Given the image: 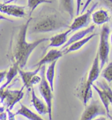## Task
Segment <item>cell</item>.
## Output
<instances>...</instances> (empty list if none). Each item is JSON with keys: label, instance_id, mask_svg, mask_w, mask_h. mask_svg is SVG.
Instances as JSON below:
<instances>
[{"label": "cell", "instance_id": "35", "mask_svg": "<svg viewBox=\"0 0 112 120\" xmlns=\"http://www.w3.org/2000/svg\"><path fill=\"white\" fill-rule=\"evenodd\" d=\"M110 40H111V44H112V32L110 34Z\"/></svg>", "mask_w": 112, "mask_h": 120}, {"label": "cell", "instance_id": "2", "mask_svg": "<svg viewBox=\"0 0 112 120\" xmlns=\"http://www.w3.org/2000/svg\"><path fill=\"white\" fill-rule=\"evenodd\" d=\"M32 20L34 22L31 30L35 33L53 32L69 26L62 15L53 9H48V11L40 13L35 19L32 18Z\"/></svg>", "mask_w": 112, "mask_h": 120}, {"label": "cell", "instance_id": "10", "mask_svg": "<svg viewBox=\"0 0 112 120\" xmlns=\"http://www.w3.org/2000/svg\"><path fill=\"white\" fill-rule=\"evenodd\" d=\"M63 52L62 50H57V49H52L49 50L46 56L42 57L37 64H36L34 67H41L46 64H50L55 61H57L58 59L63 56Z\"/></svg>", "mask_w": 112, "mask_h": 120}, {"label": "cell", "instance_id": "38", "mask_svg": "<svg viewBox=\"0 0 112 120\" xmlns=\"http://www.w3.org/2000/svg\"><path fill=\"white\" fill-rule=\"evenodd\" d=\"M7 120V119H6V120Z\"/></svg>", "mask_w": 112, "mask_h": 120}, {"label": "cell", "instance_id": "19", "mask_svg": "<svg viewBox=\"0 0 112 120\" xmlns=\"http://www.w3.org/2000/svg\"><path fill=\"white\" fill-rule=\"evenodd\" d=\"M15 115H21L30 120H44L22 104H21V108L15 113Z\"/></svg>", "mask_w": 112, "mask_h": 120}, {"label": "cell", "instance_id": "28", "mask_svg": "<svg viewBox=\"0 0 112 120\" xmlns=\"http://www.w3.org/2000/svg\"><path fill=\"white\" fill-rule=\"evenodd\" d=\"M7 113L5 112V109L4 107L0 106V120H4L7 119Z\"/></svg>", "mask_w": 112, "mask_h": 120}, {"label": "cell", "instance_id": "25", "mask_svg": "<svg viewBox=\"0 0 112 120\" xmlns=\"http://www.w3.org/2000/svg\"><path fill=\"white\" fill-rule=\"evenodd\" d=\"M102 77L108 82H112V61L103 70L102 72Z\"/></svg>", "mask_w": 112, "mask_h": 120}, {"label": "cell", "instance_id": "32", "mask_svg": "<svg viewBox=\"0 0 112 120\" xmlns=\"http://www.w3.org/2000/svg\"><path fill=\"white\" fill-rule=\"evenodd\" d=\"M6 74H7V71H0V84L4 81V80L5 79Z\"/></svg>", "mask_w": 112, "mask_h": 120}, {"label": "cell", "instance_id": "30", "mask_svg": "<svg viewBox=\"0 0 112 120\" xmlns=\"http://www.w3.org/2000/svg\"><path fill=\"white\" fill-rule=\"evenodd\" d=\"M5 96V88H2L1 87H0V100H1V103H4Z\"/></svg>", "mask_w": 112, "mask_h": 120}, {"label": "cell", "instance_id": "36", "mask_svg": "<svg viewBox=\"0 0 112 120\" xmlns=\"http://www.w3.org/2000/svg\"><path fill=\"white\" fill-rule=\"evenodd\" d=\"M4 1H7V0H4Z\"/></svg>", "mask_w": 112, "mask_h": 120}, {"label": "cell", "instance_id": "23", "mask_svg": "<svg viewBox=\"0 0 112 120\" xmlns=\"http://www.w3.org/2000/svg\"><path fill=\"white\" fill-rule=\"evenodd\" d=\"M96 84L98 85L99 88H101L102 90H104L106 95L108 97L109 103L112 106V89L110 88V86L108 85V83L104 81H97Z\"/></svg>", "mask_w": 112, "mask_h": 120}, {"label": "cell", "instance_id": "13", "mask_svg": "<svg viewBox=\"0 0 112 120\" xmlns=\"http://www.w3.org/2000/svg\"><path fill=\"white\" fill-rule=\"evenodd\" d=\"M95 28H96L95 25H92L90 26H89V27H87L85 29L81 30L80 31L76 32L72 36H71L70 38L67 41V42L63 45V47L61 48V50L65 49L66 48H67L69 46H70L71 44H73L74 42H75L77 41H78V40H80L81 39L84 38L86 37V36H87L88 34H90L92 33L93 31L94 30Z\"/></svg>", "mask_w": 112, "mask_h": 120}, {"label": "cell", "instance_id": "29", "mask_svg": "<svg viewBox=\"0 0 112 120\" xmlns=\"http://www.w3.org/2000/svg\"><path fill=\"white\" fill-rule=\"evenodd\" d=\"M6 112L7 113L8 120H15V113H13L11 110L8 108H6Z\"/></svg>", "mask_w": 112, "mask_h": 120}, {"label": "cell", "instance_id": "7", "mask_svg": "<svg viewBox=\"0 0 112 120\" xmlns=\"http://www.w3.org/2000/svg\"><path fill=\"white\" fill-rule=\"evenodd\" d=\"M25 86H23L21 90H5V96L4 103L7 108L12 110L15 104L19 102L21 99L24 97L25 93L23 89Z\"/></svg>", "mask_w": 112, "mask_h": 120}, {"label": "cell", "instance_id": "24", "mask_svg": "<svg viewBox=\"0 0 112 120\" xmlns=\"http://www.w3.org/2000/svg\"><path fill=\"white\" fill-rule=\"evenodd\" d=\"M52 0H28V7L30 9V15L39 5L42 4H51Z\"/></svg>", "mask_w": 112, "mask_h": 120}, {"label": "cell", "instance_id": "9", "mask_svg": "<svg viewBox=\"0 0 112 120\" xmlns=\"http://www.w3.org/2000/svg\"><path fill=\"white\" fill-rule=\"evenodd\" d=\"M0 12L9 16L22 18L25 17V7L16 5L0 4Z\"/></svg>", "mask_w": 112, "mask_h": 120}, {"label": "cell", "instance_id": "26", "mask_svg": "<svg viewBox=\"0 0 112 120\" xmlns=\"http://www.w3.org/2000/svg\"><path fill=\"white\" fill-rule=\"evenodd\" d=\"M41 76H39V75H34L32 79H31V81H30V86H34V85H38L39 84L40 81H41Z\"/></svg>", "mask_w": 112, "mask_h": 120}, {"label": "cell", "instance_id": "12", "mask_svg": "<svg viewBox=\"0 0 112 120\" xmlns=\"http://www.w3.org/2000/svg\"><path fill=\"white\" fill-rule=\"evenodd\" d=\"M110 15L108 11L104 9H100L97 11H93L91 15V20L96 25H105L110 21Z\"/></svg>", "mask_w": 112, "mask_h": 120}, {"label": "cell", "instance_id": "11", "mask_svg": "<svg viewBox=\"0 0 112 120\" xmlns=\"http://www.w3.org/2000/svg\"><path fill=\"white\" fill-rule=\"evenodd\" d=\"M100 60H99V56L97 52V53L96 55L94 60L93 61V63L92 64L91 68L89 71V73L88 74L87 78L86 79V82L88 85H92L93 82L96 81L98 79L100 73Z\"/></svg>", "mask_w": 112, "mask_h": 120}, {"label": "cell", "instance_id": "14", "mask_svg": "<svg viewBox=\"0 0 112 120\" xmlns=\"http://www.w3.org/2000/svg\"><path fill=\"white\" fill-rule=\"evenodd\" d=\"M70 32H71V30L70 29H69L64 32L52 36L51 38L49 39L50 43L48 46V48H50V47L57 48V47H60L64 45L68 40L67 37H68V35L70 34Z\"/></svg>", "mask_w": 112, "mask_h": 120}, {"label": "cell", "instance_id": "17", "mask_svg": "<svg viewBox=\"0 0 112 120\" xmlns=\"http://www.w3.org/2000/svg\"><path fill=\"white\" fill-rule=\"evenodd\" d=\"M42 67V66H41ZM41 67H37L36 69L33 70V71H25L21 69V68H19L18 69V73H19L20 76H21V79H22V81L23 82V84H24V86L26 87V88H30V81L32 79V77L38 74L40 70V68Z\"/></svg>", "mask_w": 112, "mask_h": 120}, {"label": "cell", "instance_id": "34", "mask_svg": "<svg viewBox=\"0 0 112 120\" xmlns=\"http://www.w3.org/2000/svg\"><path fill=\"white\" fill-rule=\"evenodd\" d=\"M108 120L106 118H105V117L104 116H102V117H98V118H95L94 120Z\"/></svg>", "mask_w": 112, "mask_h": 120}, {"label": "cell", "instance_id": "5", "mask_svg": "<svg viewBox=\"0 0 112 120\" xmlns=\"http://www.w3.org/2000/svg\"><path fill=\"white\" fill-rule=\"evenodd\" d=\"M105 115L106 112L102 102L97 100H92L90 103L85 106L80 120H93L96 117Z\"/></svg>", "mask_w": 112, "mask_h": 120}, {"label": "cell", "instance_id": "33", "mask_svg": "<svg viewBox=\"0 0 112 120\" xmlns=\"http://www.w3.org/2000/svg\"><path fill=\"white\" fill-rule=\"evenodd\" d=\"M92 1H93V0H87V1H86V3L84 4V7H82V10H81V13H84V11H85V10L87 9V7H88V5H90V4L91 3Z\"/></svg>", "mask_w": 112, "mask_h": 120}, {"label": "cell", "instance_id": "20", "mask_svg": "<svg viewBox=\"0 0 112 120\" xmlns=\"http://www.w3.org/2000/svg\"><path fill=\"white\" fill-rule=\"evenodd\" d=\"M57 61H55L52 63L49 64L48 67L47 68V70L45 71V77H46L47 81L48 82L50 88L52 89V92L54 90L53 85H54V77H55V69H56V65Z\"/></svg>", "mask_w": 112, "mask_h": 120}, {"label": "cell", "instance_id": "15", "mask_svg": "<svg viewBox=\"0 0 112 120\" xmlns=\"http://www.w3.org/2000/svg\"><path fill=\"white\" fill-rule=\"evenodd\" d=\"M96 35H97V34L92 33V34H90L88 37H85L84 38L81 39L80 40L77 41V42H74L73 44H71L70 46H68L65 49L62 50L63 52V54H67V53L73 52H75V51H77V50L80 49L82 46H84L86 44H87L92 38H93Z\"/></svg>", "mask_w": 112, "mask_h": 120}, {"label": "cell", "instance_id": "3", "mask_svg": "<svg viewBox=\"0 0 112 120\" xmlns=\"http://www.w3.org/2000/svg\"><path fill=\"white\" fill-rule=\"evenodd\" d=\"M109 27L107 25H104L100 34V44L98 47V53L100 60V69L102 70L104 66L108 62L109 54L110 52L109 44Z\"/></svg>", "mask_w": 112, "mask_h": 120}, {"label": "cell", "instance_id": "8", "mask_svg": "<svg viewBox=\"0 0 112 120\" xmlns=\"http://www.w3.org/2000/svg\"><path fill=\"white\" fill-rule=\"evenodd\" d=\"M92 90L91 85H88L86 79H82L76 90V96L82 101V104L86 106L88 102L92 98Z\"/></svg>", "mask_w": 112, "mask_h": 120}, {"label": "cell", "instance_id": "22", "mask_svg": "<svg viewBox=\"0 0 112 120\" xmlns=\"http://www.w3.org/2000/svg\"><path fill=\"white\" fill-rule=\"evenodd\" d=\"M19 68V65L16 64L12 65V66H11L9 67V71H7V74H6V76H5L6 82H5V83L4 85H3L1 86V88H5L8 85L10 84L11 81L13 80V79L15 77V76L17 75Z\"/></svg>", "mask_w": 112, "mask_h": 120}, {"label": "cell", "instance_id": "21", "mask_svg": "<svg viewBox=\"0 0 112 120\" xmlns=\"http://www.w3.org/2000/svg\"><path fill=\"white\" fill-rule=\"evenodd\" d=\"M60 8L73 19L75 15V3L74 0H59Z\"/></svg>", "mask_w": 112, "mask_h": 120}, {"label": "cell", "instance_id": "16", "mask_svg": "<svg viewBox=\"0 0 112 120\" xmlns=\"http://www.w3.org/2000/svg\"><path fill=\"white\" fill-rule=\"evenodd\" d=\"M31 102L36 110L40 115H45L48 113V108L46 104L36 95L34 88L32 89V100Z\"/></svg>", "mask_w": 112, "mask_h": 120}, {"label": "cell", "instance_id": "31", "mask_svg": "<svg viewBox=\"0 0 112 120\" xmlns=\"http://www.w3.org/2000/svg\"><path fill=\"white\" fill-rule=\"evenodd\" d=\"M77 2V11H76V15H78L80 13V9H81V4H82V0H76Z\"/></svg>", "mask_w": 112, "mask_h": 120}, {"label": "cell", "instance_id": "6", "mask_svg": "<svg viewBox=\"0 0 112 120\" xmlns=\"http://www.w3.org/2000/svg\"><path fill=\"white\" fill-rule=\"evenodd\" d=\"M98 4V2L94 4L88 10H87L86 13H82L81 15L77 17L74 19L72 24L69 26L71 32H75V31L80 30L81 28L88 27V26L91 21L92 13L96 8Z\"/></svg>", "mask_w": 112, "mask_h": 120}, {"label": "cell", "instance_id": "37", "mask_svg": "<svg viewBox=\"0 0 112 120\" xmlns=\"http://www.w3.org/2000/svg\"><path fill=\"white\" fill-rule=\"evenodd\" d=\"M111 120H112V118H111Z\"/></svg>", "mask_w": 112, "mask_h": 120}, {"label": "cell", "instance_id": "1", "mask_svg": "<svg viewBox=\"0 0 112 120\" xmlns=\"http://www.w3.org/2000/svg\"><path fill=\"white\" fill-rule=\"evenodd\" d=\"M32 17L23 25L15 27L12 34L9 48V56L12 62L17 64L19 68H24L27 63L28 57L37 46L42 42L48 41L49 38L39 39L33 42L26 41V32L31 22Z\"/></svg>", "mask_w": 112, "mask_h": 120}, {"label": "cell", "instance_id": "18", "mask_svg": "<svg viewBox=\"0 0 112 120\" xmlns=\"http://www.w3.org/2000/svg\"><path fill=\"white\" fill-rule=\"evenodd\" d=\"M92 87L94 88L95 90L97 92V93L98 94V95L100 96V98L101 100L102 104H103V106H104V108H105V109L106 115H107L109 117L112 118V117H111L110 114H109V106L110 103H109V100L108 96L106 95V94L105 93V92H104V90H102L101 88H99L98 86L92 84Z\"/></svg>", "mask_w": 112, "mask_h": 120}, {"label": "cell", "instance_id": "27", "mask_svg": "<svg viewBox=\"0 0 112 120\" xmlns=\"http://www.w3.org/2000/svg\"><path fill=\"white\" fill-rule=\"evenodd\" d=\"M100 1L104 5H105L107 8H108L112 13V0H100Z\"/></svg>", "mask_w": 112, "mask_h": 120}, {"label": "cell", "instance_id": "4", "mask_svg": "<svg viewBox=\"0 0 112 120\" xmlns=\"http://www.w3.org/2000/svg\"><path fill=\"white\" fill-rule=\"evenodd\" d=\"M45 65H42L40 68V75H41V81L39 83L38 89L39 92L42 96V97L44 99L46 102V106L48 108V113L49 117V120H52V99L53 94L52 90L50 88L48 82L47 81L45 77Z\"/></svg>", "mask_w": 112, "mask_h": 120}]
</instances>
